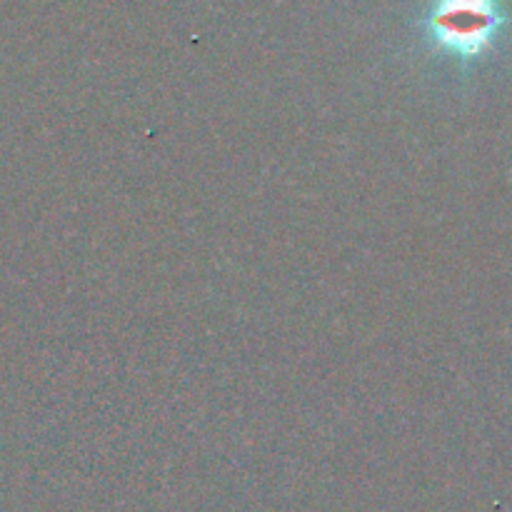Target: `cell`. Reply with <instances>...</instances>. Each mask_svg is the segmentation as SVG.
Returning <instances> with one entry per match:
<instances>
[{
	"instance_id": "obj_1",
	"label": "cell",
	"mask_w": 512,
	"mask_h": 512,
	"mask_svg": "<svg viewBox=\"0 0 512 512\" xmlns=\"http://www.w3.org/2000/svg\"><path fill=\"white\" fill-rule=\"evenodd\" d=\"M503 25L500 0H433L423 20L430 45L460 63L483 58Z\"/></svg>"
}]
</instances>
